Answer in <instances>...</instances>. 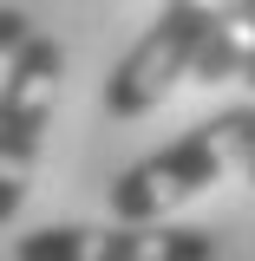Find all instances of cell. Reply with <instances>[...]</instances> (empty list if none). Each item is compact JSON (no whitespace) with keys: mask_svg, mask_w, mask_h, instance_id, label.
<instances>
[{"mask_svg":"<svg viewBox=\"0 0 255 261\" xmlns=\"http://www.w3.org/2000/svg\"><path fill=\"white\" fill-rule=\"evenodd\" d=\"M242 170H249V183H255V150H249V163H242Z\"/></svg>","mask_w":255,"mask_h":261,"instance_id":"ba28073f","label":"cell"},{"mask_svg":"<svg viewBox=\"0 0 255 261\" xmlns=\"http://www.w3.org/2000/svg\"><path fill=\"white\" fill-rule=\"evenodd\" d=\"M255 150V105H236V111H216L203 124L177 130L170 144H157L151 157H137L105 190V209L125 216V222H164L177 216L183 202H196L203 190H216L229 170H242Z\"/></svg>","mask_w":255,"mask_h":261,"instance_id":"6da1fadb","label":"cell"},{"mask_svg":"<svg viewBox=\"0 0 255 261\" xmlns=\"http://www.w3.org/2000/svg\"><path fill=\"white\" fill-rule=\"evenodd\" d=\"M59 72H65V46L53 33H27V46L7 59L0 79V228L20 222L33 190V170L53 130V98H59Z\"/></svg>","mask_w":255,"mask_h":261,"instance_id":"7a4b0ae2","label":"cell"},{"mask_svg":"<svg viewBox=\"0 0 255 261\" xmlns=\"http://www.w3.org/2000/svg\"><path fill=\"white\" fill-rule=\"evenodd\" d=\"M236 79H242V85H249V92H255V53H249V59H242V72H236Z\"/></svg>","mask_w":255,"mask_h":261,"instance_id":"52a82bcc","label":"cell"},{"mask_svg":"<svg viewBox=\"0 0 255 261\" xmlns=\"http://www.w3.org/2000/svg\"><path fill=\"white\" fill-rule=\"evenodd\" d=\"M223 7L229 0H164V13L137 33V46L105 79V118H144V111H157L164 98L190 79L196 46L210 39Z\"/></svg>","mask_w":255,"mask_h":261,"instance_id":"3957f363","label":"cell"},{"mask_svg":"<svg viewBox=\"0 0 255 261\" xmlns=\"http://www.w3.org/2000/svg\"><path fill=\"white\" fill-rule=\"evenodd\" d=\"M13 261H216V235L190 222H46L13 242Z\"/></svg>","mask_w":255,"mask_h":261,"instance_id":"277c9868","label":"cell"},{"mask_svg":"<svg viewBox=\"0 0 255 261\" xmlns=\"http://www.w3.org/2000/svg\"><path fill=\"white\" fill-rule=\"evenodd\" d=\"M249 53H255V0H229L223 13H216V27H210V39L196 46L190 79L196 85H229Z\"/></svg>","mask_w":255,"mask_h":261,"instance_id":"5b68a950","label":"cell"},{"mask_svg":"<svg viewBox=\"0 0 255 261\" xmlns=\"http://www.w3.org/2000/svg\"><path fill=\"white\" fill-rule=\"evenodd\" d=\"M27 33H33V20L20 13V7H0V65H7L20 46H27Z\"/></svg>","mask_w":255,"mask_h":261,"instance_id":"8992f818","label":"cell"}]
</instances>
